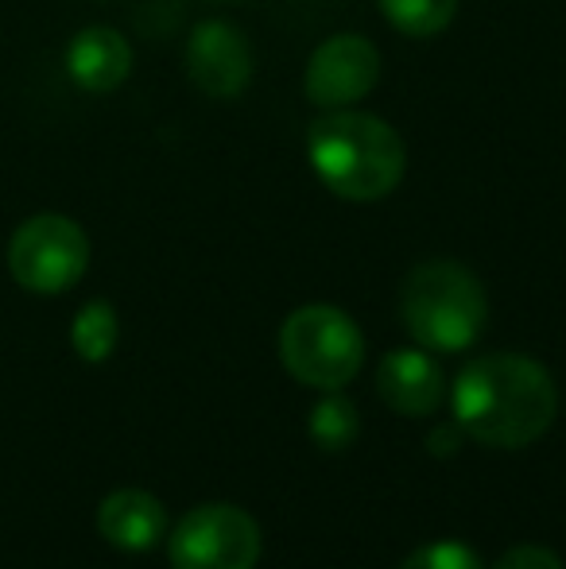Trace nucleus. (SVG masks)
<instances>
[{
    "instance_id": "nucleus-1",
    "label": "nucleus",
    "mask_w": 566,
    "mask_h": 569,
    "mask_svg": "<svg viewBox=\"0 0 566 569\" xmlns=\"http://www.w3.org/2000/svg\"><path fill=\"white\" fill-rule=\"evenodd\" d=\"M559 411V391L539 360L524 352H489L454 380V422L461 435L493 450L532 446Z\"/></svg>"
},
{
    "instance_id": "nucleus-2",
    "label": "nucleus",
    "mask_w": 566,
    "mask_h": 569,
    "mask_svg": "<svg viewBox=\"0 0 566 569\" xmlns=\"http://www.w3.org/2000/svg\"><path fill=\"white\" fill-rule=\"evenodd\" d=\"M307 156L330 194L346 202H377L400 187L408 151L388 120L361 109H330L310 124Z\"/></svg>"
},
{
    "instance_id": "nucleus-3",
    "label": "nucleus",
    "mask_w": 566,
    "mask_h": 569,
    "mask_svg": "<svg viewBox=\"0 0 566 569\" xmlns=\"http://www.w3.org/2000/svg\"><path fill=\"white\" fill-rule=\"evenodd\" d=\"M485 287L458 260H427L400 287V318L424 349L461 352L485 330Z\"/></svg>"
},
{
    "instance_id": "nucleus-4",
    "label": "nucleus",
    "mask_w": 566,
    "mask_h": 569,
    "mask_svg": "<svg viewBox=\"0 0 566 569\" xmlns=\"http://www.w3.org/2000/svg\"><path fill=\"white\" fill-rule=\"evenodd\" d=\"M280 360L299 383L318 391H341L365 360L357 322L338 307H299L280 330Z\"/></svg>"
},
{
    "instance_id": "nucleus-5",
    "label": "nucleus",
    "mask_w": 566,
    "mask_h": 569,
    "mask_svg": "<svg viewBox=\"0 0 566 569\" xmlns=\"http://www.w3.org/2000/svg\"><path fill=\"white\" fill-rule=\"evenodd\" d=\"M8 268L23 291L62 295L90 268V240L78 221L62 213H39L16 229L8 244Z\"/></svg>"
},
{
    "instance_id": "nucleus-6",
    "label": "nucleus",
    "mask_w": 566,
    "mask_h": 569,
    "mask_svg": "<svg viewBox=\"0 0 566 569\" xmlns=\"http://www.w3.org/2000/svg\"><path fill=\"white\" fill-rule=\"evenodd\" d=\"M167 555L175 569H252L260 562V527L245 508L206 503L179 519Z\"/></svg>"
},
{
    "instance_id": "nucleus-7",
    "label": "nucleus",
    "mask_w": 566,
    "mask_h": 569,
    "mask_svg": "<svg viewBox=\"0 0 566 569\" xmlns=\"http://www.w3.org/2000/svg\"><path fill=\"white\" fill-rule=\"evenodd\" d=\"M380 82V51L373 39L341 31L315 47L307 62V98L318 109H354L361 98H369Z\"/></svg>"
},
{
    "instance_id": "nucleus-8",
    "label": "nucleus",
    "mask_w": 566,
    "mask_h": 569,
    "mask_svg": "<svg viewBox=\"0 0 566 569\" xmlns=\"http://www.w3.org/2000/svg\"><path fill=\"white\" fill-rule=\"evenodd\" d=\"M252 43L245 31L229 20H206L190 31L187 43V74L206 98L234 101L252 82Z\"/></svg>"
},
{
    "instance_id": "nucleus-9",
    "label": "nucleus",
    "mask_w": 566,
    "mask_h": 569,
    "mask_svg": "<svg viewBox=\"0 0 566 569\" xmlns=\"http://www.w3.org/2000/svg\"><path fill=\"white\" fill-rule=\"evenodd\" d=\"M377 391L396 415L408 419H427L438 411L446 396L443 368L419 349H396L380 360L377 368Z\"/></svg>"
},
{
    "instance_id": "nucleus-10",
    "label": "nucleus",
    "mask_w": 566,
    "mask_h": 569,
    "mask_svg": "<svg viewBox=\"0 0 566 569\" xmlns=\"http://www.w3.org/2000/svg\"><path fill=\"white\" fill-rule=\"evenodd\" d=\"M98 531L109 547L143 555L151 550L167 531V511L143 488H121V492L106 496L98 508Z\"/></svg>"
},
{
    "instance_id": "nucleus-11",
    "label": "nucleus",
    "mask_w": 566,
    "mask_h": 569,
    "mask_svg": "<svg viewBox=\"0 0 566 569\" xmlns=\"http://www.w3.org/2000/svg\"><path fill=\"white\" fill-rule=\"evenodd\" d=\"M67 70L86 93H113L132 70V47L113 28H86L70 39Z\"/></svg>"
},
{
    "instance_id": "nucleus-12",
    "label": "nucleus",
    "mask_w": 566,
    "mask_h": 569,
    "mask_svg": "<svg viewBox=\"0 0 566 569\" xmlns=\"http://www.w3.org/2000/svg\"><path fill=\"white\" fill-rule=\"evenodd\" d=\"M385 20L411 39H430L454 20L458 0H377Z\"/></svg>"
},
{
    "instance_id": "nucleus-13",
    "label": "nucleus",
    "mask_w": 566,
    "mask_h": 569,
    "mask_svg": "<svg viewBox=\"0 0 566 569\" xmlns=\"http://www.w3.org/2000/svg\"><path fill=\"white\" fill-rule=\"evenodd\" d=\"M357 438V407L346 396L330 391L310 411V442L326 453H341Z\"/></svg>"
},
{
    "instance_id": "nucleus-14",
    "label": "nucleus",
    "mask_w": 566,
    "mask_h": 569,
    "mask_svg": "<svg viewBox=\"0 0 566 569\" xmlns=\"http://www.w3.org/2000/svg\"><path fill=\"white\" fill-rule=\"evenodd\" d=\"M117 310L109 302H86L75 318V330H70V341H75L78 357L90 360V365H101V360L113 352L117 345Z\"/></svg>"
},
{
    "instance_id": "nucleus-15",
    "label": "nucleus",
    "mask_w": 566,
    "mask_h": 569,
    "mask_svg": "<svg viewBox=\"0 0 566 569\" xmlns=\"http://www.w3.org/2000/svg\"><path fill=\"white\" fill-rule=\"evenodd\" d=\"M400 569H485V566L466 542L446 539V542H427V547H419L416 555H408V562Z\"/></svg>"
},
{
    "instance_id": "nucleus-16",
    "label": "nucleus",
    "mask_w": 566,
    "mask_h": 569,
    "mask_svg": "<svg viewBox=\"0 0 566 569\" xmlns=\"http://www.w3.org/2000/svg\"><path fill=\"white\" fill-rule=\"evenodd\" d=\"M497 569H563V558L547 547H536V542H524V547H513L505 558L497 562Z\"/></svg>"
}]
</instances>
